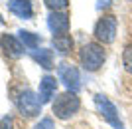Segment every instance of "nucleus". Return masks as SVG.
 <instances>
[{
    "mask_svg": "<svg viewBox=\"0 0 132 129\" xmlns=\"http://www.w3.org/2000/svg\"><path fill=\"white\" fill-rule=\"evenodd\" d=\"M79 109H81V99H79L77 91H71V90L59 93V96L51 101V111H53V115L57 119H63V121H65V119H71Z\"/></svg>",
    "mask_w": 132,
    "mask_h": 129,
    "instance_id": "f03ea898",
    "label": "nucleus"
},
{
    "mask_svg": "<svg viewBox=\"0 0 132 129\" xmlns=\"http://www.w3.org/2000/svg\"><path fill=\"white\" fill-rule=\"evenodd\" d=\"M0 48L10 60H18L24 54V44L20 42V38L12 36V34H2L0 36Z\"/></svg>",
    "mask_w": 132,
    "mask_h": 129,
    "instance_id": "0eeeda50",
    "label": "nucleus"
},
{
    "mask_svg": "<svg viewBox=\"0 0 132 129\" xmlns=\"http://www.w3.org/2000/svg\"><path fill=\"white\" fill-rule=\"evenodd\" d=\"M95 105L99 107L101 115H103L114 129H122V121H120V117H118V111H116V107L109 101L106 96H101V93L95 96Z\"/></svg>",
    "mask_w": 132,
    "mask_h": 129,
    "instance_id": "39448f33",
    "label": "nucleus"
},
{
    "mask_svg": "<svg viewBox=\"0 0 132 129\" xmlns=\"http://www.w3.org/2000/svg\"><path fill=\"white\" fill-rule=\"evenodd\" d=\"M16 107H18V111L22 113L24 117H38L39 113H42L39 96H36L32 90L22 91V93L16 97Z\"/></svg>",
    "mask_w": 132,
    "mask_h": 129,
    "instance_id": "20e7f679",
    "label": "nucleus"
},
{
    "mask_svg": "<svg viewBox=\"0 0 132 129\" xmlns=\"http://www.w3.org/2000/svg\"><path fill=\"white\" fill-rule=\"evenodd\" d=\"M6 127V125H4V121H2V123H0V129H4Z\"/></svg>",
    "mask_w": 132,
    "mask_h": 129,
    "instance_id": "f3484780",
    "label": "nucleus"
},
{
    "mask_svg": "<svg viewBox=\"0 0 132 129\" xmlns=\"http://www.w3.org/2000/svg\"><path fill=\"white\" fill-rule=\"evenodd\" d=\"M8 8L14 16L18 18H24V20H30L34 16V8H32V2L30 0H10L8 2Z\"/></svg>",
    "mask_w": 132,
    "mask_h": 129,
    "instance_id": "9d476101",
    "label": "nucleus"
},
{
    "mask_svg": "<svg viewBox=\"0 0 132 129\" xmlns=\"http://www.w3.org/2000/svg\"><path fill=\"white\" fill-rule=\"evenodd\" d=\"M32 56L44 70H51L53 67V52L51 50H47V48H36L32 52Z\"/></svg>",
    "mask_w": 132,
    "mask_h": 129,
    "instance_id": "f8f14e48",
    "label": "nucleus"
},
{
    "mask_svg": "<svg viewBox=\"0 0 132 129\" xmlns=\"http://www.w3.org/2000/svg\"><path fill=\"white\" fill-rule=\"evenodd\" d=\"M4 24L6 22H4V18H2V14H0V26H4Z\"/></svg>",
    "mask_w": 132,
    "mask_h": 129,
    "instance_id": "dca6fc26",
    "label": "nucleus"
},
{
    "mask_svg": "<svg viewBox=\"0 0 132 129\" xmlns=\"http://www.w3.org/2000/svg\"><path fill=\"white\" fill-rule=\"evenodd\" d=\"M44 4L47 6L51 12H61L69 6V0H44Z\"/></svg>",
    "mask_w": 132,
    "mask_h": 129,
    "instance_id": "4468645a",
    "label": "nucleus"
},
{
    "mask_svg": "<svg viewBox=\"0 0 132 129\" xmlns=\"http://www.w3.org/2000/svg\"><path fill=\"white\" fill-rule=\"evenodd\" d=\"M18 36H20V42L24 44V48H30V50H36V48H38V44H39L38 34L30 32V30H20Z\"/></svg>",
    "mask_w": 132,
    "mask_h": 129,
    "instance_id": "ddd939ff",
    "label": "nucleus"
},
{
    "mask_svg": "<svg viewBox=\"0 0 132 129\" xmlns=\"http://www.w3.org/2000/svg\"><path fill=\"white\" fill-rule=\"evenodd\" d=\"M57 76H59V79L65 84L67 90H71V91H77L79 87H81V76H79V70L73 64H59L57 66Z\"/></svg>",
    "mask_w": 132,
    "mask_h": 129,
    "instance_id": "423d86ee",
    "label": "nucleus"
},
{
    "mask_svg": "<svg viewBox=\"0 0 132 129\" xmlns=\"http://www.w3.org/2000/svg\"><path fill=\"white\" fill-rule=\"evenodd\" d=\"M51 44H53V48L59 54H69V52L73 50V38L71 34H55L53 38H51Z\"/></svg>",
    "mask_w": 132,
    "mask_h": 129,
    "instance_id": "9b49d317",
    "label": "nucleus"
},
{
    "mask_svg": "<svg viewBox=\"0 0 132 129\" xmlns=\"http://www.w3.org/2000/svg\"><path fill=\"white\" fill-rule=\"evenodd\" d=\"M106 60V52H105V46L99 44V42H87L79 50V62H81L83 70L85 72H99L103 64Z\"/></svg>",
    "mask_w": 132,
    "mask_h": 129,
    "instance_id": "f257e3e1",
    "label": "nucleus"
},
{
    "mask_svg": "<svg viewBox=\"0 0 132 129\" xmlns=\"http://www.w3.org/2000/svg\"><path fill=\"white\" fill-rule=\"evenodd\" d=\"M55 90H57L55 76H44L42 82H39V101H42V105L51 101V97L55 96Z\"/></svg>",
    "mask_w": 132,
    "mask_h": 129,
    "instance_id": "1a4fd4ad",
    "label": "nucleus"
},
{
    "mask_svg": "<svg viewBox=\"0 0 132 129\" xmlns=\"http://www.w3.org/2000/svg\"><path fill=\"white\" fill-rule=\"evenodd\" d=\"M116 30H118V20L112 14H103V16L97 20L93 28V36L99 44H112L116 38Z\"/></svg>",
    "mask_w": 132,
    "mask_h": 129,
    "instance_id": "7ed1b4c3",
    "label": "nucleus"
},
{
    "mask_svg": "<svg viewBox=\"0 0 132 129\" xmlns=\"http://www.w3.org/2000/svg\"><path fill=\"white\" fill-rule=\"evenodd\" d=\"M122 66H124V70H126L128 73H132V42L124 48V52H122Z\"/></svg>",
    "mask_w": 132,
    "mask_h": 129,
    "instance_id": "2eb2a0df",
    "label": "nucleus"
},
{
    "mask_svg": "<svg viewBox=\"0 0 132 129\" xmlns=\"http://www.w3.org/2000/svg\"><path fill=\"white\" fill-rule=\"evenodd\" d=\"M69 26H71V22H69V14L67 12H51L50 16H47V28L55 34H67L69 32Z\"/></svg>",
    "mask_w": 132,
    "mask_h": 129,
    "instance_id": "6e6552de",
    "label": "nucleus"
}]
</instances>
